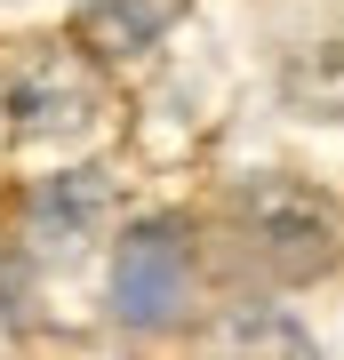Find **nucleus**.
<instances>
[{"label":"nucleus","instance_id":"1","mask_svg":"<svg viewBox=\"0 0 344 360\" xmlns=\"http://www.w3.org/2000/svg\"><path fill=\"white\" fill-rule=\"evenodd\" d=\"M241 224H248L256 257L281 272V281H312V272L336 264V217H329V200L305 193V184H288V176L248 184L241 193Z\"/></svg>","mask_w":344,"mask_h":360},{"label":"nucleus","instance_id":"2","mask_svg":"<svg viewBox=\"0 0 344 360\" xmlns=\"http://www.w3.org/2000/svg\"><path fill=\"white\" fill-rule=\"evenodd\" d=\"M0 112H8L25 136H80V129L104 112V89H96L89 56H72V49H32L25 65L8 72V89H0Z\"/></svg>","mask_w":344,"mask_h":360},{"label":"nucleus","instance_id":"3","mask_svg":"<svg viewBox=\"0 0 344 360\" xmlns=\"http://www.w3.org/2000/svg\"><path fill=\"white\" fill-rule=\"evenodd\" d=\"M184 288H192V240L184 224H136L120 232L113 248V312L136 328H160L184 312Z\"/></svg>","mask_w":344,"mask_h":360},{"label":"nucleus","instance_id":"4","mask_svg":"<svg viewBox=\"0 0 344 360\" xmlns=\"http://www.w3.org/2000/svg\"><path fill=\"white\" fill-rule=\"evenodd\" d=\"M184 16V0H80V40L96 56H136Z\"/></svg>","mask_w":344,"mask_h":360},{"label":"nucleus","instance_id":"5","mask_svg":"<svg viewBox=\"0 0 344 360\" xmlns=\"http://www.w3.org/2000/svg\"><path fill=\"white\" fill-rule=\"evenodd\" d=\"M104 200H113V184H104L96 168H72V176L40 184V200H32V232H40L49 248H80V240L96 232Z\"/></svg>","mask_w":344,"mask_h":360},{"label":"nucleus","instance_id":"6","mask_svg":"<svg viewBox=\"0 0 344 360\" xmlns=\"http://www.w3.org/2000/svg\"><path fill=\"white\" fill-rule=\"evenodd\" d=\"M281 89H288L296 112H312V120H344V49H312V56H296Z\"/></svg>","mask_w":344,"mask_h":360}]
</instances>
